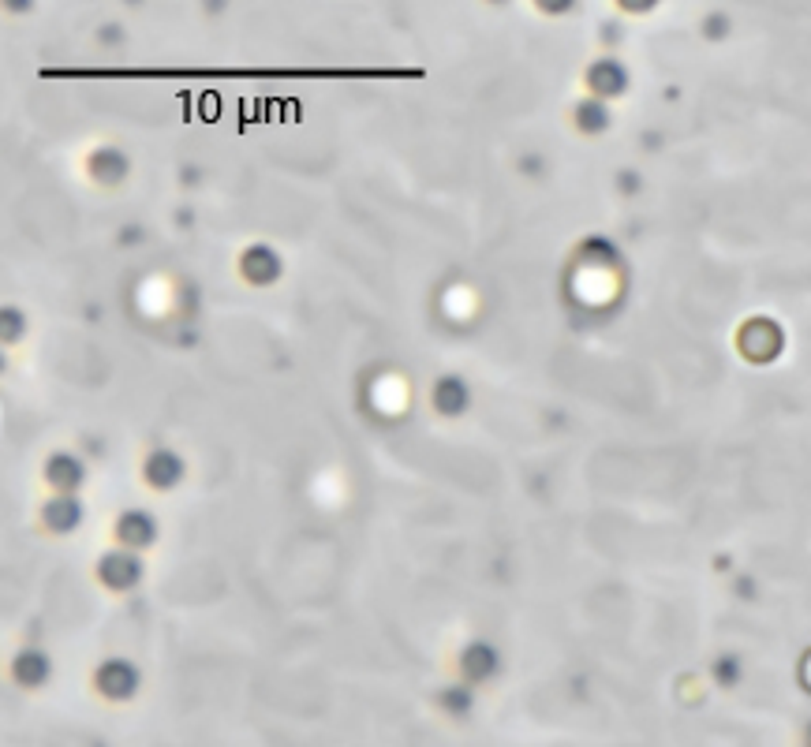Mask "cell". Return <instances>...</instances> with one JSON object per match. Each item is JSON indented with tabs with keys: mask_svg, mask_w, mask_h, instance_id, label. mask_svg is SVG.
<instances>
[{
	"mask_svg": "<svg viewBox=\"0 0 811 747\" xmlns=\"http://www.w3.org/2000/svg\"><path fill=\"white\" fill-rule=\"evenodd\" d=\"M30 333V314L23 311V307H15V303H0V344L4 348H15V344H23Z\"/></svg>",
	"mask_w": 811,
	"mask_h": 747,
	"instance_id": "17",
	"label": "cell"
},
{
	"mask_svg": "<svg viewBox=\"0 0 811 747\" xmlns=\"http://www.w3.org/2000/svg\"><path fill=\"white\" fill-rule=\"evenodd\" d=\"M90 479V464L83 452L75 449H53L42 460V482L53 494H79Z\"/></svg>",
	"mask_w": 811,
	"mask_h": 747,
	"instance_id": "8",
	"label": "cell"
},
{
	"mask_svg": "<svg viewBox=\"0 0 811 747\" xmlns=\"http://www.w3.org/2000/svg\"><path fill=\"white\" fill-rule=\"evenodd\" d=\"M486 4H509V0H486Z\"/></svg>",
	"mask_w": 811,
	"mask_h": 747,
	"instance_id": "28",
	"label": "cell"
},
{
	"mask_svg": "<svg viewBox=\"0 0 811 747\" xmlns=\"http://www.w3.org/2000/svg\"><path fill=\"white\" fill-rule=\"evenodd\" d=\"M139 475H143L146 490H154V494H172V490H180L187 479L184 452L172 449V445H154V449H146L143 464H139Z\"/></svg>",
	"mask_w": 811,
	"mask_h": 747,
	"instance_id": "4",
	"label": "cell"
},
{
	"mask_svg": "<svg viewBox=\"0 0 811 747\" xmlns=\"http://www.w3.org/2000/svg\"><path fill=\"white\" fill-rule=\"evenodd\" d=\"M729 30H733V19H729L726 12H711L699 19V34H703L707 42H726Z\"/></svg>",
	"mask_w": 811,
	"mask_h": 747,
	"instance_id": "18",
	"label": "cell"
},
{
	"mask_svg": "<svg viewBox=\"0 0 811 747\" xmlns=\"http://www.w3.org/2000/svg\"><path fill=\"white\" fill-rule=\"evenodd\" d=\"M737 348H740V355H744L748 363H755V367L774 363V359L785 352L782 325L774 322V318H748V322L740 325V333H737Z\"/></svg>",
	"mask_w": 811,
	"mask_h": 747,
	"instance_id": "6",
	"label": "cell"
},
{
	"mask_svg": "<svg viewBox=\"0 0 811 747\" xmlns=\"http://www.w3.org/2000/svg\"><path fill=\"white\" fill-rule=\"evenodd\" d=\"M90 688H94V695L105 699V703H116V706L131 703V699H139V691H143V669L131 662V658H124V654H109V658H101V662L94 665Z\"/></svg>",
	"mask_w": 811,
	"mask_h": 747,
	"instance_id": "1",
	"label": "cell"
},
{
	"mask_svg": "<svg viewBox=\"0 0 811 747\" xmlns=\"http://www.w3.org/2000/svg\"><path fill=\"white\" fill-rule=\"evenodd\" d=\"M101 45H116V42H124V34H120V27H101Z\"/></svg>",
	"mask_w": 811,
	"mask_h": 747,
	"instance_id": "23",
	"label": "cell"
},
{
	"mask_svg": "<svg viewBox=\"0 0 811 747\" xmlns=\"http://www.w3.org/2000/svg\"><path fill=\"white\" fill-rule=\"evenodd\" d=\"M737 591L744 594V602H752V598H755V579H748V576L737 579Z\"/></svg>",
	"mask_w": 811,
	"mask_h": 747,
	"instance_id": "26",
	"label": "cell"
},
{
	"mask_svg": "<svg viewBox=\"0 0 811 747\" xmlns=\"http://www.w3.org/2000/svg\"><path fill=\"white\" fill-rule=\"evenodd\" d=\"M94 579L98 587H105L109 594H131L146 583V561L139 550L128 546H113L94 561Z\"/></svg>",
	"mask_w": 811,
	"mask_h": 747,
	"instance_id": "2",
	"label": "cell"
},
{
	"mask_svg": "<svg viewBox=\"0 0 811 747\" xmlns=\"http://www.w3.org/2000/svg\"><path fill=\"white\" fill-rule=\"evenodd\" d=\"M157 538H161V520H157L150 508H124L113 520V542L116 546H128V550H154Z\"/></svg>",
	"mask_w": 811,
	"mask_h": 747,
	"instance_id": "12",
	"label": "cell"
},
{
	"mask_svg": "<svg viewBox=\"0 0 811 747\" xmlns=\"http://www.w3.org/2000/svg\"><path fill=\"white\" fill-rule=\"evenodd\" d=\"M120 243H143V228H120Z\"/></svg>",
	"mask_w": 811,
	"mask_h": 747,
	"instance_id": "25",
	"label": "cell"
},
{
	"mask_svg": "<svg viewBox=\"0 0 811 747\" xmlns=\"http://www.w3.org/2000/svg\"><path fill=\"white\" fill-rule=\"evenodd\" d=\"M0 8L8 15H30L38 8V0H0Z\"/></svg>",
	"mask_w": 811,
	"mask_h": 747,
	"instance_id": "22",
	"label": "cell"
},
{
	"mask_svg": "<svg viewBox=\"0 0 811 747\" xmlns=\"http://www.w3.org/2000/svg\"><path fill=\"white\" fill-rule=\"evenodd\" d=\"M576 4L580 0H535V8H539L542 15H569V12H576Z\"/></svg>",
	"mask_w": 811,
	"mask_h": 747,
	"instance_id": "20",
	"label": "cell"
},
{
	"mask_svg": "<svg viewBox=\"0 0 811 747\" xmlns=\"http://www.w3.org/2000/svg\"><path fill=\"white\" fill-rule=\"evenodd\" d=\"M83 172L90 176V184L109 187V191H113V187L128 184L131 154L124 150V146H116V142H98L94 150H86Z\"/></svg>",
	"mask_w": 811,
	"mask_h": 747,
	"instance_id": "9",
	"label": "cell"
},
{
	"mask_svg": "<svg viewBox=\"0 0 811 747\" xmlns=\"http://www.w3.org/2000/svg\"><path fill=\"white\" fill-rule=\"evenodd\" d=\"M471 404H475V393H471V381L464 378V374L445 370V374H438V378L430 381V408H434V415L460 419V415L471 411Z\"/></svg>",
	"mask_w": 811,
	"mask_h": 747,
	"instance_id": "13",
	"label": "cell"
},
{
	"mask_svg": "<svg viewBox=\"0 0 811 747\" xmlns=\"http://www.w3.org/2000/svg\"><path fill=\"white\" fill-rule=\"evenodd\" d=\"M613 4L625 15H647V12H655L662 0H613Z\"/></svg>",
	"mask_w": 811,
	"mask_h": 747,
	"instance_id": "21",
	"label": "cell"
},
{
	"mask_svg": "<svg viewBox=\"0 0 811 747\" xmlns=\"http://www.w3.org/2000/svg\"><path fill=\"white\" fill-rule=\"evenodd\" d=\"M453 665L460 680H468L475 688H486V684L501 680V673H505V654H501V647L490 643V639H468L464 647L456 650Z\"/></svg>",
	"mask_w": 811,
	"mask_h": 747,
	"instance_id": "3",
	"label": "cell"
},
{
	"mask_svg": "<svg viewBox=\"0 0 811 747\" xmlns=\"http://www.w3.org/2000/svg\"><path fill=\"white\" fill-rule=\"evenodd\" d=\"M520 172H531V176H539V172H542V157L539 154L524 157V161H520Z\"/></svg>",
	"mask_w": 811,
	"mask_h": 747,
	"instance_id": "24",
	"label": "cell"
},
{
	"mask_svg": "<svg viewBox=\"0 0 811 747\" xmlns=\"http://www.w3.org/2000/svg\"><path fill=\"white\" fill-rule=\"evenodd\" d=\"M643 176L636 169H621L617 176H613V191L621 198H636V195H643Z\"/></svg>",
	"mask_w": 811,
	"mask_h": 747,
	"instance_id": "19",
	"label": "cell"
},
{
	"mask_svg": "<svg viewBox=\"0 0 811 747\" xmlns=\"http://www.w3.org/2000/svg\"><path fill=\"white\" fill-rule=\"evenodd\" d=\"M584 90L602 101H621L632 90V71L617 53H602L584 68Z\"/></svg>",
	"mask_w": 811,
	"mask_h": 747,
	"instance_id": "7",
	"label": "cell"
},
{
	"mask_svg": "<svg viewBox=\"0 0 811 747\" xmlns=\"http://www.w3.org/2000/svg\"><path fill=\"white\" fill-rule=\"evenodd\" d=\"M83 523H86V505L79 494H53V490H49V497H45L42 508H38V527L53 538L75 535Z\"/></svg>",
	"mask_w": 811,
	"mask_h": 747,
	"instance_id": "10",
	"label": "cell"
},
{
	"mask_svg": "<svg viewBox=\"0 0 811 747\" xmlns=\"http://www.w3.org/2000/svg\"><path fill=\"white\" fill-rule=\"evenodd\" d=\"M711 680L718 684L722 691H733L744 684V658L737 650H722L711 658Z\"/></svg>",
	"mask_w": 811,
	"mask_h": 747,
	"instance_id": "16",
	"label": "cell"
},
{
	"mask_svg": "<svg viewBox=\"0 0 811 747\" xmlns=\"http://www.w3.org/2000/svg\"><path fill=\"white\" fill-rule=\"evenodd\" d=\"M236 269H240V281L251 284V288H273V284H281V277H285V254L277 251L273 243L266 240H255L247 243L240 251V258H236Z\"/></svg>",
	"mask_w": 811,
	"mask_h": 747,
	"instance_id": "5",
	"label": "cell"
},
{
	"mask_svg": "<svg viewBox=\"0 0 811 747\" xmlns=\"http://www.w3.org/2000/svg\"><path fill=\"white\" fill-rule=\"evenodd\" d=\"M8 367H12V359H8V348H4V344H0V378H4V374H8Z\"/></svg>",
	"mask_w": 811,
	"mask_h": 747,
	"instance_id": "27",
	"label": "cell"
},
{
	"mask_svg": "<svg viewBox=\"0 0 811 747\" xmlns=\"http://www.w3.org/2000/svg\"><path fill=\"white\" fill-rule=\"evenodd\" d=\"M434 706H438L449 721H468L471 714H475V706H479V688L456 677L453 684H442V688L434 691Z\"/></svg>",
	"mask_w": 811,
	"mask_h": 747,
	"instance_id": "15",
	"label": "cell"
},
{
	"mask_svg": "<svg viewBox=\"0 0 811 747\" xmlns=\"http://www.w3.org/2000/svg\"><path fill=\"white\" fill-rule=\"evenodd\" d=\"M53 673H57L53 654L45 647H34V643L19 647L12 654V662H8V677H12L15 688H23V691L49 688V684H53Z\"/></svg>",
	"mask_w": 811,
	"mask_h": 747,
	"instance_id": "11",
	"label": "cell"
},
{
	"mask_svg": "<svg viewBox=\"0 0 811 747\" xmlns=\"http://www.w3.org/2000/svg\"><path fill=\"white\" fill-rule=\"evenodd\" d=\"M569 116H572V131L584 135V139H598V135L613 131V124H617L613 101H602L595 98V94H584V98L572 105Z\"/></svg>",
	"mask_w": 811,
	"mask_h": 747,
	"instance_id": "14",
	"label": "cell"
}]
</instances>
